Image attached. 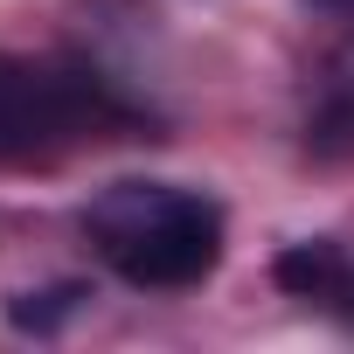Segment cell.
I'll use <instances>...</instances> for the list:
<instances>
[{
    "label": "cell",
    "mask_w": 354,
    "mask_h": 354,
    "mask_svg": "<svg viewBox=\"0 0 354 354\" xmlns=\"http://www.w3.org/2000/svg\"><path fill=\"white\" fill-rule=\"evenodd\" d=\"M84 299H91V285H77V278L42 285V292H15V299H8V326H15V333H56Z\"/></svg>",
    "instance_id": "277c9868"
},
{
    "label": "cell",
    "mask_w": 354,
    "mask_h": 354,
    "mask_svg": "<svg viewBox=\"0 0 354 354\" xmlns=\"http://www.w3.org/2000/svg\"><path fill=\"white\" fill-rule=\"evenodd\" d=\"M313 8H354V0H313Z\"/></svg>",
    "instance_id": "8992f818"
},
{
    "label": "cell",
    "mask_w": 354,
    "mask_h": 354,
    "mask_svg": "<svg viewBox=\"0 0 354 354\" xmlns=\"http://www.w3.org/2000/svg\"><path fill=\"white\" fill-rule=\"evenodd\" d=\"M313 146H319V153H340V146H354V104H333V111H319V125H313Z\"/></svg>",
    "instance_id": "5b68a950"
},
{
    "label": "cell",
    "mask_w": 354,
    "mask_h": 354,
    "mask_svg": "<svg viewBox=\"0 0 354 354\" xmlns=\"http://www.w3.org/2000/svg\"><path fill=\"white\" fill-rule=\"evenodd\" d=\"M84 236L139 292H188L223 264V209L174 181H111L84 209Z\"/></svg>",
    "instance_id": "6da1fadb"
},
{
    "label": "cell",
    "mask_w": 354,
    "mask_h": 354,
    "mask_svg": "<svg viewBox=\"0 0 354 354\" xmlns=\"http://www.w3.org/2000/svg\"><path fill=\"white\" fill-rule=\"evenodd\" d=\"M271 278L299 299H326V292H340V243H292L271 264Z\"/></svg>",
    "instance_id": "3957f363"
},
{
    "label": "cell",
    "mask_w": 354,
    "mask_h": 354,
    "mask_svg": "<svg viewBox=\"0 0 354 354\" xmlns=\"http://www.w3.org/2000/svg\"><path fill=\"white\" fill-rule=\"evenodd\" d=\"M125 125L139 118L97 70L0 56V167H56L84 139H125Z\"/></svg>",
    "instance_id": "7a4b0ae2"
}]
</instances>
